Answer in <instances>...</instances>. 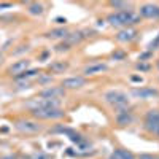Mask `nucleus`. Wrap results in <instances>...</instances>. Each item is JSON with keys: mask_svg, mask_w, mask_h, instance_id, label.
I'll return each instance as SVG.
<instances>
[{"mask_svg": "<svg viewBox=\"0 0 159 159\" xmlns=\"http://www.w3.org/2000/svg\"><path fill=\"white\" fill-rule=\"evenodd\" d=\"M139 21V16H135L130 11H118L108 16V22L111 25H129V24H135Z\"/></svg>", "mask_w": 159, "mask_h": 159, "instance_id": "f257e3e1", "label": "nucleus"}, {"mask_svg": "<svg viewBox=\"0 0 159 159\" xmlns=\"http://www.w3.org/2000/svg\"><path fill=\"white\" fill-rule=\"evenodd\" d=\"M84 83H86V80L83 76H72V78L64 80L62 86L64 88H69V89H78V88L84 86Z\"/></svg>", "mask_w": 159, "mask_h": 159, "instance_id": "9d476101", "label": "nucleus"}, {"mask_svg": "<svg viewBox=\"0 0 159 159\" xmlns=\"http://www.w3.org/2000/svg\"><path fill=\"white\" fill-rule=\"evenodd\" d=\"M132 80L134 81H142V78H139V76H132Z\"/></svg>", "mask_w": 159, "mask_h": 159, "instance_id": "cd10ccee", "label": "nucleus"}, {"mask_svg": "<svg viewBox=\"0 0 159 159\" xmlns=\"http://www.w3.org/2000/svg\"><path fill=\"white\" fill-rule=\"evenodd\" d=\"M69 48H70V45H69V43H65V45H59V46H56V49H57V51H62V49H64V51H67Z\"/></svg>", "mask_w": 159, "mask_h": 159, "instance_id": "5701e85b", "label": "nucleus"}, {"mask_svg": "<svg viewBox=\"0 0 159 159\" xmlns=\"http://www.w3.org/2000/svg\"><path fill=\"white\" fill-rule=\"evenodd\" d=\"M137 37V32L134 29H124V30H119L116 38H118V42H132Z\"/></svg>", "mask_w": 159, "mask_h": 159, "instance_id": "9b49d317", "label": "nucleus"}, {"mask_svg": "<svg viewBox=\"0 0 159 159\" xmlns=\"http://www.w3.org/2000/svg\"><path fill=\"white\" fill-rule=\"evenodd\" d=\"M29 65H30V61H27V59H22V61H18V62H15L10 67V73H13V75H21V73H24V72H27V69H29Z\"/></svg>", "mask_w": 159, "mask_h": 159, "instance_id": "1a4fd4ad", "label": "nucleus"}, {"mask_svg": "<svg viewBox=\"0 0 159 159\" xmlns=\"http://www.w3.org/2000/svg\"><path fill=\"white\" fill-rule=\"evenodd\" d=\"M67 35H69V32L65 29H56L48 34V37H51V38H67Z\"/></svg>", "mask_w": 159, "mask_h": 159, "instance_id": "dca6fc26", "label": "nucleus"}, {"mask_svg": "<svg viewBox=\"0 0 159 159\" xmlns=\"http://www.w3.org/2000/svg\"><path fill=\"white\" fill-rule=\"evenodd\" d=\"M29 11L32 13V15H42V13H43V7L40 3H32V5H29Z\"/></svg>", "mask_w": 159, "mask_h": 159, "instance_id": "a211bd4d", "label": "nucleus"}, {"mask_svg": "<svg viewBox=\"0 0 159 159\" xmlns=\"http://www.w3.org/2000/svg\"><path fill=\"white\" fill-rule=\"evenodd\" d=\"M110 159H113V157H110Z\"/></svg>", "mask_w": 159, "mask_h": 159, "instance_id": "473e14b6", "label": "nucleus"}, {"mask_svg": "<svg viewBox=\"0 0 159 159\" xmlns=\"http://www.w3.org/2000/svg\"><path fill=\"white\" fill-rule=\"evenodd\" d=\"M113 159H135V156L132 154L130 151L127 150H116L113 154H111Z\"/></svg>", "mask_w": 159, "mask_h": 159, "instance_id": "ddd939ff", "label": "nucleus"}, {"mask_svg": "<svg viewBox=\"0 0 159 159\" xmlns=\"http://www.w3.org/2000/svg\"><path fill=\"white\" fill-rule=\"evenodd\" d=\"M147 129L157 134V130H159V110H150L147 113Z\"/></svg>", "mask_w": 159, "mask_h": 159, "instance_id": "39448f33", "label": "nucleus"}, {"mask_svg": "<svg viewBox=\"0 0 159 159\" xmlns=\"http://www.w3.org/2000/svg\"><path fill=\"white\" fill-rule=\"evenodd\" d=\"M153 46H159V35L156 37V40H154V42L151 43V48H153Z\"/></svg>", "mask_w": 159, "mask_h": 159, "instance_id": "393cba45", "label": "nucleus"}, {"mask_svg": "<svg viewBox=\"0 0 159 159\" xmlns=\"http://www.w3.org/2000/svg\"><path fill=\"white\" fill-rule=\"evenodd\" d=\"M118 124H121V126H126V124H129V123H132V116H130V113H127V111H121L118 115Z\"/></svg>", "mask_w": 159, "mask_h": 159, "instance_id": "2eb2a0df", "label": "nucleus"}, {"mask_svg": "<svg viewBox=\"0 0 159 159\" xmlns=\"http://www.w3.org/2000/svg\"><path fill=\"white\" fill-rule=\"evenodd\" d=\"M105 100L111 105H115V107H124L127 103L126 94H123V92H119V91H108L107 94H105Z\"/></svg>", "mask_w": 159, "mask_h": 159, "instance_id": "7ed1b4c3", "label": "nucleus"}, {"mask_svg": "<svg viewBox=\"0 0 159 159\" xmlns=\"http://www.w3.org/2000/svg\"><path fill=\"white\" fill-rule=\"evenodd\" d=\"M110 5H111L113 8H124V7H126V3H124V2H111Z\"/></svg>", "mask_w": 159, "mask_h": 159, "instance_id": "aec40b11", "label": "nucleus"}, {"mask_svg": "<svg viewBox=\"0 0 159 159\" xmlns=\"http://www.w3.org/2000/svg\"><path fill=\"white\" fill-rule=\"evenodd\" d=\"M113 57H124V52H116V54H113Z\"/></svg>", "mask_w": 159, "mask_h": 159, "instance_id": "a878e982", "label": "nucleus"}, {"mask_svg": "<svg viewBox=\"0 0 159 159\" xmlns=\"http://www.w3.org/2000/svg\"><path fill=\"white\" fill-rule=\"evenodd\" d=\"M157 134H159V130H157Z\"/></svg>", "mask_w": 159, "mask_h": 159, "instance_id": "2f4dec72", "label": "nucleus"}, {"mask_svg": "<svg viewBox=\"0 0 159 159\" xmlns=\"http://www.w3.org/2000/svg\"><path fill=\"white\" fill-rule=\"evenodd\" d=\"M38 70H29V72H24V73H21V75H18V78L19 80H29V78H35V76H38Z\"/></svg>", "mask_w": 159, "mask_h": 159, "instance_id": "f3484780", "label": "nucleus"}, {"mask_svg": "<svg viewBox=\"0 0 159 159\" xmlns=\"http://www.w3.org/2000/svg\"><path fill=\"white\" fill-rule=\"evenodd\" d=\"M7 159H15V157H7Z\"/></svg>", "mask_w": 159, "mask_h": 159, "instance_id": "c756f323", "label": "nucleus"}, {"mask_svg": "<svg viewBox=\"0 0 159 159\" xmlns=\"http://www.w3.org/2000/svg\"><path fill=\"white\" fill-rule=\"evenodd\" d=\"M32 115L38 119H59L64 116V111L59 107H48V108H34Z\"/></svg>", "mask_w": 159, "mask_h": 159, "instance_id": "f03ea898", "label": "nucleus"}, {"mask_svg": "<svg viewBox=\"0 0 159 159\" xmlns=\"http://www.w3.org/2000/svg\"><path fill=\"white\" fill-rule=\"evenodd\" d=\"M16 129L24 132V134H34V132L42 130V126L34 123V121H18L16 123Z\"/></svg>", "mask_w": 159, "mask_h": 159, "instance_id": "423d86ee", "label": "nucleus"}, {"mask_svg": "<svg viewBox=\"0 0 159 159\" xmlns=\"http://www.w3.org/2000/svg\"><path fill=\"white\" fill-rule=\"evenodd\" d=\"M54 73H64L65 70L69 69V64L67 62H54V64H51V67H49Z\"/></svg>", "mask_w": 159, "mask_h": 159, "instance_id": "4468645a", "label": "nucleus"}, {"mask_svg": "<svg viewBox=\"0 0 159 159\" xmlns=\"http://www.w3.org/2000/svg\"><path fill=\"white\" fill-rule=\"evenodd\" d=\"M65 94L64 88H48L42 92V97L43 99H49V100H59L62 96Z\"/></svg>", "mask_w": 159, "mask_h": 159, "instance_id": "6e6552de", "label": "nucleus"}, {"mask_svg": "<svg viewBox=\"0 0 159 159\" xmlns=\"http://www.w3.org/2000/svg\"><path fill=\"white\" fill-rule=\"evenodd\" d=\"M103 70H107V65L105 64H92L84 69V73L86 75H96V73H102Z\"/></svg>", "mask_w": 159, "mask_h": 159, "instance_id": "f8f14e48", "label": "nucleus"}, {"mask_svg": "<svg viewBox=\"0 0 159 159\" xmlns=\"http://www.w3.org/2000/svg\"><path fill=\"white\" fill-rule=\"evenodd\" d=\"M11 5L10 3H2V5H0V8H10Z\"/></svg>", "mask_w": 159, "mask_h": 159, "instance_id": "bb28decb", "label": "nucleus"}, {"mask_svg": "<svg viewBox=\"0 0 159 159\" xmlns=\"http://www.w3.org/2000/svg\"><path fill=\"white\" fill-rule=\"evenodd\" d=\"M130 94L137 97V99H143V100H148V99H153V97H157L159 96V91L157 89H153V88H134L130 91Z\"/></svg>", "mask_w": 159, "mask_h": 159, "instance_id": "20e7f679", "label": "nucleus"}, {"mask_svg": "<svg viewBox=\"0 0 159 159\" xmlns=\"http://www.w3.org/2000/svg\"><path fill=\"white\" fill-rule=\"evenodd\" d=\"M140 16L147 19H157L159 18V7L153 3H147L140 8Z\"/></svg>", "mask_w": 159, "mask_h": 159, "instance_id": "0eeeda50", "label": "nucleus"}, {"mask_svg": "<svg viewBox=\"0 0 159 159\" xmlns=\"http://www.w3.org/2000/svg\"><path fill=\"white\" fill-rule=\"evenodd\" d=\"M140 159H159V157H153L150 154H143V156H140Z\"/></svg>", "mask_w": 159, "mask_h": 159, "instance_id": "b1692460", "label": "nucleus"}, {"mask_svg": "<svg viewBox=\"0 0 159 159\" xmlns=\"http://www.w3.org/2000/svg\"><path fill=\"white\" fill-rule=\"evenodd\" d=\"M2 59H3V54H2V52H0V62H2Z\"/></svg>", "mask_w": 159, "mask_h": 159, "instance_id": "c85d7f7f", "label": "nucleus"}, {"mask_svg": "<svg viewBox=\"0 0 159 159\" xmlns=\"http://www.w3.org/2000/svg\"><path fill=\"white\" fill-rule=\"evenodd\" d=\"M67 38H69L70 43H80V42L83 40L81 34H72V35H67Z\"/></svg>", "mask_w": 159, "mask_h": 159, "instance_id": "6ab92c4d", "label": "nucleus"}, {"mask_svg": "<svg viewBox=\"0 0 159 159\" xmlns=\"http://www.w3.org/2000/svg\"><path fill=\"white\" fill-rule=\"evenodd\" d=\"M32 159H51L48 154H45V153H38V154H35Z\"/></svg>", "mask_w": 159, "mask_h": 159, "instance_id": "412c9836", "label": "nucleus"}, {"mask_svg": "<svg viewBox=\"0 0 159 159\" xmlns=\"http://www.w3.org/2000/svg\"><path fill=\"white\" fill-rule=\"evenodd\" d=\"M157 67H159V62H157Z\"/></svg>", "mask_w": 159, "mask_h": 159, "instance_id": "7c9ffc66", "label": "nucleus"}, {"mask_svg": "<svg viewBox=\"0 0 159 159\" xmlns=\"http://www.w3.org/2000/svg\"><path fill=\"white\" fill-rule=\"evenodd\" d=\"M137 69L145 72V70H148V69H150V65H147V64H142V62H140V64H137Z\"/></svg>", "mask_w": 159, "mask_h": 159, "instance_id": "4be33fe9", "label": "nucleus"}]
</instances>
